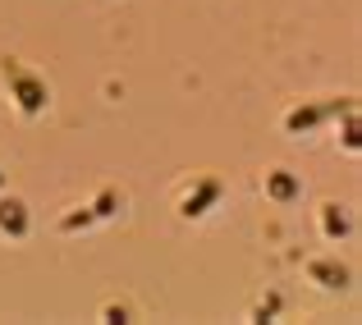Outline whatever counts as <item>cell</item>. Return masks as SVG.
<instances>
[{
  "mask_svg": "<svg viewBox=\"0 0 362 325\" xmlns=\"http://www.w3.org/2000/svg\"><path fill=\"white\" fill-rule=\"evenodd\" d=\"M5 83H9V88H14L18 114H28V119H33V114L46 106V88H42V83L33 78V73H23V69H18L14 60H5Z\"/></svg>",
  "mask_w": 362,
  "mask_h": 325,
  "instance_id": "1",
  "label": "cell"
},
{
  "mask_svg": "<svg viewBox=\"0 0 362 325\" xmlns=\"http://www.w3.org/2000/svg\"><path fill=\"white\" fill-rule=\"evenodd\" d=\"M28 220H23V202H0V234H23Z\"/></svg>",
  "mask_w": 362,
  "mask_h": 325,
  "instance_id": "2",
  "label": "cell"
},
{
  "mask_svg": "<svg viewBox=\"0 0 362 325\" xmlns=\"http://www.w3.org/2000/svg\"><path fill=\"white\" fill-rule=\"evenodd\" d=\"M216 197H221V184H216V179H206V184H202V193L184 202V215H188V220H193V215H202V206H206V202H216Z\"/></svg>",
  "mask_w": 362,
  "mask_h": 325,
  "instance_id": "3",
  "label": "cell"
},
{
  "mask_svg": "<svg viewBox=\"0 0 362 325\" xmlns=\"http://www.w3.org/2000/svg\"><path fill=\"white\" fill-rule=\"evenodd\" d=\"M266 188H271V197H280V202H289V197H293V179L284 175V170L266 175Z\"/></svg>",
  "mask_w": 362,
  "mask_h": 325,
  "instance_id": "4",
  "label": "cell"
},
{
  "mask_svg": "<svg viewBox=\"0 0 362 325\" xmlns=\"http://www.w3.org/2000/svg\"><path fill=\"white\" fill-rule=\"evenodd\" d=\"M321 225H326V238H339V234H349V220L344 215H335V206H321Z\"/></svg>",
  "mask_w": 362,
  "mask_h": 325,
  "instance_id": "5",
  "label": "cell"
}]
</instances>
